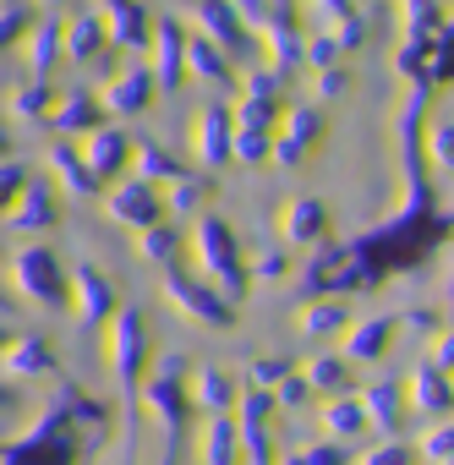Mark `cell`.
<instances>
[{"label":"cell","mask_w":454,"mask_h":465,"mask_svg":"<svg viewBox=\"0 0 454 465\" xmlns=\"http://www.w3.org/2000/svg\"><path fill=\"white\" fill-rule=\"evenodd\" d=\"M110 367H115V383L126 394V438L121 449L137 443V411H143V367H148V323L137 307H121L110 318Z\"/></svg>","instance_id":"obj_1"},{"label":"cell","mask_w":454,"mask_h":465,"mask_svg":"<svg viewBox=\"0 0 454 465\" xmlns=\"http://www.w3.org/2000/svg\"><path fill=\"white\" fill-rule=\"evenodd\" d=\"M143 405H148V416L164 432V460L159 465H175L181 432H186V356H175V351L159 356V367H153V378L143 389Z\"/></svg>","instance_id":"obj_2"},{"label":"cell","mask_w":454,"mask_h":465,"mask_svg":"<svg viewBox=\"0 0 454 465\" xmlns=\"http://www.w3.org/2000/svg\"><path fill=\"white\" fill-rule=\"evenodd\" d=\"M192 247H197V263L208 269V280H213L224 296H231V302H242L252 269H242V258H236V230L224 224L219 213H202L197 230H192Z\"/></svg>","instance_id":"obj_3"},{"label":"cell","mask_w":454,"mask_h":465,"mask_svg":"<svg viewBox=\"0 0 454 465\" xmlns=\"http://www.w3.org/2000/svg\"><path fill=\"white\" fill-rule=\"evenodd\" d=\"M164 296H170V307H175L181 318H192V323H202V329H231V323H236L231 296H224L219 285H197V280H186L181 269L164 274Z\"/></svg>","instance_id":"obj_4"},{"label":"cell","mask_w":454,"mask_h":465,"mask_svg":"<svg viewBox=\"0 0 454 465\" xmlns=\"http://www.w3.org/2000/svg\"><path fill=\"white\" fill-rule=\"evenodd\" d=\"M12 285H17V296H28L39 307H61L66 291H72V280L61 274V263H55L50 247H23L12 258Z\"/></svg>","instance_id":"obj_5"},{"label":"cell","mask_w":454,"mask_h":465,"mask_svg":"<svg viewBox=\"0 0 454 465\" xmlns=\"http://www.w3.org/2000/svg\"><path fill=\"white\" fill-rule=\"evenodd\" d=\"M274 394L269 389H247L242 394V416H236V432H242V460L247 465H274V443H269V416H274Z\"/></svg>","instance_id":"obj_6"},{"label":"cell","mask_w":454,"mask_h":465,"mask_svg":"<svg viewBox=\"0 0 454 465\" xmlns=\"http://www.w3.org/2000/svg\"><path fill=\"white\" fill-rule=\"evenodd\" d=\"M72 302H77V323L83 329H99V323H110L115 312H121V302H115V285L99 274V269H72Z\"/></svg>","instance_id":"obj_7"},{"label":"cell","mask_w":454,"mask_h":465,"mask_svg":"<svg viewBox=\"0 0 454 465\" xmlns=\"http://www.w3.org/2000/svg\"><path fill=\"white\" fill-rule=\"evenodd\" d=\"M104 213L115 219V224H132V230H148V224H159V213H164V197L153 192V181H126V186H115L110 192V203H104Z\"/></svg>","instance_id":"obj_8"},{"label":"cell","mask_w":454,"mask_h":465,"mask_svg":"<svg viewBox=\"0 0 454 465\" xmlns=\"http://www.w3.org/2000/svg\"><path fill=\"white\" fill-rule=\"evenodd\" d=\"M12 230L17 236H39V230H55L61 224V208H55V197H50V186H39V181H28L23 186V197L12 203Z\"/></svg>","instance_id":"obj_9"},{"label":"cell","mask_w":454,"mask_h":465,"mask_svg":"<svg viewBox=\"0 0 454 465\" xmlns=\"http://www.w3.org/2000/svg\"><path fill=\"white\" fill-rule=\"evenodd\" d=\"M0 372L6 378H44V372H55V356H50V345L39 334H23V340H12L0 351Z\"/></svg>","instance_id":"obj_10"},{"label":"cell","mask_w":454,"mask_h":465,"mask_svg":"<svg viewBox=\"0 0 454 465\" xmlns=\"http://www.w3.org/2000/svg\"><path fill=\"white\" fill-rule=\"evenodd\" d=\"M50 170L61 175L66 197H94V192H99V175H94L88 153H77V148H66V143H55V148H50Z\"/></svg>","instance_id":"obj_11"},{"label":"cell","mask_w":454,"mask_h":465,"mask_svg":"<svg viewBox=\"0 0 454 465\" xmlns=\"http://www.w3.org/2000/svg\"><path fill=\"white\" fill-rule=\"evenodd\" d=\"M231 148H236V121L224 115V110H208V115L197 121V153H202V164H224V159H236Z\"/></svg>","instance_id":"obj_12"},{"label":"cell","mask_w":454,"mask_h":465,"mask_svg":"<svg viewBox=\"0 0 454 465\" xmlns=\"http://www.w3.org/2000/svg\"><path fill=\"white\" fill-rule=\"evenodd\" d=\"M83 153H88V164H94V175H99V181H104V175H115L126 159H137V148L126 143V132H104V126L88 137V148H83Z\"/></svg>","instance_id":"obj_13"},{"label":"cell","mask_w":454,"mask_h":465,"mask_svg":"<svg viewBox=\"0 0 454 465\" xmlns=\"http://www.w3.org/2000/svg\"><path fill=\"white\" fill-rule=\"evenodd\" d=\"M280 230H285V242H318L323 230H329V213H323V203H312V197H296V203L285 208Z\"/></svg>","instance_id":"obj_14"},{"label":"cell","mask_w":454,"mask_h":465,"mask_svg":"<svg viewBox=\"0 0 454 465\" xmlns=\"http://www.w3.org/2000/svg\"><path fill=\"white\" fill-rule=\"evenodd\" d=\"M192 400L208 411V416H224L236 405V383H231V372H219V367H202L197 378H192Z\"/></svg>","instance_id":"obj_15"},{"label":"cell","mask_w":454,"mask_h":465,"mask_svg":"<svg viewBox=\"0 0 454 465\" xmlns=\"http://www.w3.org/2000/svg\"><path fill=\"white\" fill-rule=\"evenodd\" d=\"M148 72H121L110 88H104V110H115V115H137V110H148Z\"/></svg>","instance_id":"obj_16"},{"label":"cell","mask_w":454,"mask_h":465,"mask_svg":"<svg viewBox=\"0 0 454 465\" xmlns=\"http://www.w3.org/2000/svg\"><path fill=\"white\" fill-rule=\"evenodd\" d=\"M236 454H242V432L224 416H208V427H202V465H236Z\"/></svg>","instance_id":"obj_17"},{"label":"cell","mask_w":454,"mask_h":465,"mask_svg":"<svg viewBox=\"0 0 454 465\" xmlns=\"http://www.w3.org/2000/svg\"><path fill=\"white\" fill-rule=\"evenodd\" d=\"M175 252H181V236L170 224H148V230H137V258L143 263H175Z\"/></svg>","instance_id":"obj_18"},{"label":"cell","mask_w":454,"mask_h":465,"mask_svg":"<svg viewBox=\"0 0 454 465\" xmlns=\"http://www.w3.org/2000/svg\"><path fill=\"white\" fill-rule=\"evenodd\" d=\"M55 126H61V132H99V110H94V99L72 94V99L55 110Z\"/></svg>","instance_id":"obj_19"},{"label":"cell","mask_w":454,"mask_h":465,"mask_svg":"<svg viewBox=\"0 0 454 465\" xmlns=\"http://www.w3.org/2000/svg\"><path fill=\"white\" fill-rule=\"evenodd\" d=\"M312 137H318V121H312V115H291V132H285V143H274V159H280V164H296Z\"/></svg>","instance_id":"obj_20"},{"label":"cell","mask_w":454,"mask_h":465,"mask_svg":"<svg viewBox=\"0 0 454 465\" xmlns=\"http://www.w3.org/2000/svg\"><path fill=\"white\" fill-rule=\"evenodd\" d=\"M137 175H143V181H181L186 170H181L164 148H153V143H148V148H137Z\"/></svg>","instance_id":"obj_21"},{"label":"cell","mask_w":454,"mask_h":465,"mask_svg":"<svg viewBox=\"0 0 454 465\" xmlns=\"http://www.w3.org/2000/svg\"><path fill=\"white\" fill-rule=\"evenodd\" d=\"M110 28H115V39H121V45H143V39H148L143 12H137V6H126V0H115V6H110Z\"/></svg>","instance_id":"obj_22"},{"label":"cell","mask_w":454,"mask_h":465,"mask_svg":"<svg viewBox=\"0 0 454 465\" xmlns=\"http://www.w3.org/2000/svg\"><path fill=\"white\" fill-rule=\"evenodd\" d=\"M323 427H329L334 438H350V432H361V427H367V405L340 400V405H329V411H323Z\"/></svg>","instance_id":"obj_23"},{"label":"cell","mask_w":454,"mask_h":465,"mask_svg":"<svg viewBox=\"0 0 454 465\" xmlns=\"http://www.w3.org/2000/svg\"><path fill=\"white\" fill-rule=\"evenodd\" d=\"M12 110H17L23 121H44V110H50V88H44V83L34 77V83H28L23 94H12Z\"/></svg>","instance_id":"obj_24"},{"label":"cell","mask_w":454,"mask_h":465,"mask_svg":"<svg viewBox=\"0 0 454 465\" xmlns=\"http://www.w3.org/2000/svg\"><path fill=\"white\" fill-rule=\"evenodd\" d=\"M202 197H208V181H202V175H181V181H170V208H175V213H192Z\"/></svg>","instance_id":"obj_25"},{"label":"cell","mask_w":454,"mask_h":465,"mask_svg":"<svg viewBox=\"0 0 454 465\" xmlns=\"http://www.w3.org/2000/svg\"><path fill=\"white\" fill-rule=\"evenodd\" d=\"M345 323V307H334V302H312L307 312H301V334H329V329H340Z\"/></svg>","instance_id":"obj_26"},{"label":"cell","mask_w":454,"mask_h":465,"mask_svg":"<svg viewBox=\"0 0 454 465\" xmlns=\"http://www.w3.org/2000/svg\"><path fill=\"white\" fill-rule=\"evenodd\" d=\"M383 340H389V323H367V329H356V334L345 340V351H350L356 361H367V356L383 351Z\"/></svg>","instance_id":"obj_27"},{"label":"cell","mask_w":454,"mask_h":465,"mask_svg":"<svg viewBox=\"0 0 454 465\" xmlns=\"http://www.w3.org/2000/svg\"><path fill=\"white\" fill-rule=\"evenodd\" d=\"M23 186H28L23 164H12V159H0V213H12V203L23 197Z\"/></svg>","instance_id":"obj_28"},{"label":"cell","mask_w":454,"mask_h":465,"mask_svg":"<svg viewBox=\"0 0 454 465\" xmlns=\"http://www.w3.org/2000/svg\"><path fill=\"white\" fill-rule=\"evenodd\" d=\"M242 164H258V159H269V137L263 132H252V126H236V148H231Z\"/></svg>","instance_id":"obj_29"},{"label":"cell","mask_w":454,"mask_h":465,"mask_svg":"<svg viewBox=\"0 0 454 465\" xmlns=\"http://www.w3.org/2000/svg\"><path fill=\"white\" fill-rule=\"evenodd\" d=\"M312 389H340L345 383V367L334 361V356H318V361H307V372H301Z\"/></svg>","instance_id":"obj_30"},{"label":"cell","mask_w":454,"mask_h":465,"mask_svg":"<svg viewBox=\"0 0 454 465\" xmlns=\"http://www.w3.org/2000/svg\"><path fill=\"white\" fill-rule=\"evenodd\" d=\"M99 39H104V34H99V23H94V17H83V23L72 28V39H66V50H72L77 61H88V55L99 50Z\"/></svg>","instance_id":"obj_31"},{"label":"cell","mask_w":454,"mask_h":465,"mask_svg":"<svg viewBox=\"0 0 454 465\" xmlns=\"http://www.w3.org/2000/svg\"><path fill=\"white\" fill-rule=\"evenodd\" d=\"M55 45H61V34H55V28H34V77H44V66H50Z\"/></svg>","instance_id":"obj_32"},{"label":"cell","mask_w":454,"mask_h":465,"mask_svg":"<svg viewBox=\"0 0 454 465\" xmlns=\"http://www.w3.org/2000/svg\"><path fill=\"white\" fill-rule=\"evenodd\" d=\"M186 61H192V66H197L202 77H224V66H219V55H213V50H208L202 39H192V45H186Z\"/></svg>","instance_id":"obj_33"},{"label":"cell","mask_w":454,"mask_h":465,"mask_svg":"<svg viewBox=\"0 0 454 465\" xmlns=\"http://www.w3.org/2000/svg\"><path fill=\"white\" fill-rule=\"evenodd\" d=\"M285 269H291L285 252H263V258H252V280H285Z\"/></svg>","instance_id":"obj_34"},{"label":"cell","mask_w":454,"mask_h":465,"mask_svg":"<svg viewBox=\"0 0 454 465\" xmlns=\"http://www.w3.org/2000/svg\"><path fill=\"white\" fill-rule=\"evenodd\" d=\"M247 372H252V383H258V389H269V394L285 383V361H252Z\"/></svg>","instance_id":"obj_35"},{"label":"cell","mask_w":454,"mask_h":465,"mask_svg":"<svg viewBox=\"0 0 454 465\" xmlns=\"http://www.w3.org/2000/svg\"><path fill=\"white\" fill-rule=\"evenodd\" d=\"M307 389H312L307 378H296V372H285V383L274 389V400H280V405H301V400H307Z\"/></svg>","instance_id":"obj_36"},{"label":"cell","mask_w":454,"mask_h":465,"mask_svg":"<svg viewBox=\"0 0 454 465\" xmlns=\"http://www.w3.org/2000/svg\"><path fill=\"white\" fill-rule=\"evenodd\" d=\"M416 400H421V405H427V411H438V405H443V400H449V394H443V383H438V378H432V372H421V378H416Z\"/></svg>","instance_id":"obj_37"},{"label":"cell","mask_w":454,"mask_h":465,"mask_svg":"<svg viewBox=\"0 0 454 465\" xmlns=\"http://www.w3.org/2000/svg\"><path fill=\"white\" fill-rule=\"evenodd\" d=\"M17 34H23V12H0V50H6Z\"/></svg>","instance_id":"obj_38"},{"label":"cell","mask_w":454,"mask_h":465,"mask_svg":"<svg viewBox=\"0 0 454 465\" xmlns=\"http://www.w3.org/2000/svg\"><path fill=\"white\" fill-rule=\"evenodd\" d=\"M361 465H405V454H400V449H378V454H367Z\"/></svg>","instance_id":"obj_39"},{"label":"cell","mask_w":454,"mask_h":465,"mask_svg":"<svg viewBox=\"0 0 454 465\" xmlns=\"http://www.w3.org/2000/svg\"><path fill=\"white\" fill-rule=\"evenodd\" d=\"M307 465H340V454H334V449H312Z\"/></svg>","instance_id":"obj_40"},{"label":"cell","mask_w":454,"mask_h":465,"mask_svg":"<svg viewBox=\"0 0 454 465\" xmlns=\"http://www.w3.org/2000/svg\"><path fill=\"white\" fill-rule=\"evenodd\" d=\"M12 400H17V394H12L6 383H0V411H12Z\"/></svg>","instance_id":"obj_41"},{"label":"cell","mask_w":454,"mask_h":465,"mask_svg":"<svg viewBox=\"0 0 454 465\" xmlns=\"http://www.w3.org/2000/svg\"><path fill=\"white\" fill-rule=\"evenodd\" d=\"M6 345H12V340H6V329H0V351H6Z\"/></svg>","instance_id":"obj_42"},{"label":"cell","mask_w":454,"mask_h":465,"mask_svg":"<svg viewBox=\"0 0 454 465\" xmlns=\"http://www.w3.org/2000/svg\"><path fill=\"white\" fill-rule=\"evenodd\" d=\"M0 153H6V132H0Z\"/></svg>","instance_id":"obj_43"},{"label":"cell","mask_w":454,"mask_h":465,"mask_svg":"<svg viewBox=\"0 0 454 465\" xmlns=\"http://www.w3.org/2000/svg\"><path fill=\"white\" fill-rule=\"evenodd\" d=\"M44 6H55V0H44Z\"/></svg>","instance_id":"obj_44"},{"label":"cell","mask_w":454,"mask_h":465,"mask_svg":"<svg viewBox=\"0 0 454 465\" xmlns=\"http://www.w3.org/2000/svg\"><path fill=\"white\" fill-rule=\"evenodd\" d=\"M0 307H6V296H0Z\"/></svg>","instance_id":"obj_45"}]
</instances>
